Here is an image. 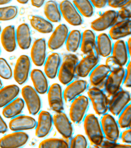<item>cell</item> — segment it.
<instances>
[{"mask_svg": "<svg viewBox=\"0 0 131 148\" xmlns=\"http://www.w3.org/2000/svg\"><path fill=\"white\" fill-rule=\"evenodd\" d=\"M3 83H2L1 80L0 79V88H1L3 87Z\"/></svg>", "mask_w": 131, "mask_h": 148, "instance_id": "53", "label": "cell"}, {"mask_svg": "<svg viewBox=\"0 0 131 148\" xmlns=\"http://www.w3.org/2000/svg\"><path fill=\"white\" fill-rule=\"evenodd\" d=\"M84 127L90 142L94 145L99 146L104 139V136L97 118L93 114L86 116Z\"/></svg>", "mask_w": 131, "mask_h": 148, "instance_id": "2", "label": "cell"}, {"mask_svg": "<svg viewBox=\"0 0 131 148\" xmlns=\"http://www.w3.org/2000/svg\"><path fill=\"white\" fill-rule=\"evenodd\" d=\"M97 48L87 54L78 62L76 67L75 73L79 77H86L97 66L99 60Z\"/></svg>", "mask_w": 131, "mask_h": 148, "instance_id": "5", "label": "cell"}, {"mask_svg": "<svg viewBox=\"0 0 131 148\" xmlns=\"http://www.w3.org/2000/svg\"><path fill=\"white\" fill-rule=\"evenodd\" d=\"M29 20L32 27L37 32L49 34L53 31V25L51 22L41 16L37 15L31 16Z\"/></svg>", "mask_w": 131, "mask_h": 148, "instance_id": "31", "label": "cell"}, {"mask_svg": "<svg viewBox=\"0 0 131 148\" xmlns=\"http://www.w3.org/2000/svg\"><path fill=\"white\" fill-rule=\"evenodd\" d=\"M21 94L30 114L35 115L38 113L41 109V102L36 90L31 86L26 85L22 89Z\"/></svg>", "mask_w": 131, "mask_h": 148, "instance_id": "3", "label": "cell"}, {"mask_svg": "<svg viewBox=\"0 0 131 148\" xmlns=\"http://www.w3.org/2000/svg\"><path fill=\"white\" fill-rule=\"evenodd\" d=\"M117 12L118 19L120 18L121 21L130 19L131 17V0L120 8Z\"/></svg>", "mask_w": 131, "mask_h": 148, "instance_id": "40", "label": "cell"}, {"mask_svg": "<svg viewBox=\"0 0 131 148\" xmlns=\"http://www.w3.org/2000/svg\"><path fill=\"white\" fill-rule=\"evenodd\" d=\"M131 38L130 37L128 40L127 43L126 44L128 51L129 54L130 56L131 55Z\"/></svg>", "mask_w": 131, "mask_h": 148, "instance_id": "50", "label": "cell"}, {"mask_svg": "<svg viewBox=\"0 0 131 148\" xmlns=\"http://www.w3.org/2000/svg\"><path fill=\"white\" fill-rule=\"evenodd\" d=\"M31 61L29 57L26 55L20 56L15 65L14 77L18 84L22 85L28 79L30 72Z\"/></svg>", "mask_w": 131, "mask_h": 148, "instance_id": "7", "label": "cell"}, {"mask_svg": "<svg viewBox=\"0 0 131 148\" xmlns=\"http://www.w3.org/2000/svg\"><path fill=\"white\" fill-rule=\"evenodd\" d=\"M12 0H0V5H3L10 3Z\"/></svg>", "mask_w": 131, "mask_h": 148, "instance_id": "51", "label": "cell"}, {"mask_svg": "<svg viewBox=\"0 0 131 148\" xmlns=\"http://www.w3.org/2000/svg\"><path fill=\"white\" fill-rule=\"evenodd\" d=\"M113 96L109 102V108L113 115L118 116L130 101V94L128 91L121 90Z\"/></svg>", "mask_w": 131, "mask_h": 148, "instance_id": "12", "label": "cell"}, {"mask_svg": "<svg viewBox=\"0 0 131 148\" xmlns=\"http://www.w3.org/2000/svg\"><path fill=\"white\" fill-rule=\"evenodd\" d=\"M96 46L99 56L107 57L111 55L113 47L112 41L107 34L102 33L98 36L96 38Z\"/></svg>", "mask_w": 131, "mask_h": 148, "instance_id": "30", "label": "cell"}, {"mask_svg": "<svg viewBox=\"0 0 131 148\" xmlns=\"http://www.w3.org/2000/svg\"><path fill=\"white\" fill-rule=\"evenodd\" d=\"M80 47L81 51L86 55L97 48L96 36L92 30L87 29L83 32Z\"/></svg>", "mask_w": 131, "mask_h": 148, "instance_id": "28", "label": "cell"}, {"mask_svg": "<svg viewBox=\"0 0 131 148\" xmlns=\"http://www.w3.org/2000/svg\"><path fill=\"white\" fill-rule=\"evenodd\" d=\"M7 125L0 115V134H4L7 131Z\"/></svg>", "mask_w": 131, "mask_h": 148, "instance_id": "48", "label": "cell"}, {"mask_svg": "<svg viewBox=\"0 0 131 148\" xmlns=\"http://www.w3.org/2000/svg\"><path fill=\"white\" fill-rule=\"evenodd\" d=\"M105 65L110 69V72L117 70L122 67L112 56L107 57L106 60Z\"/></svg>", "mask_w": 131, "mask_h": 148, "instance_id": "42", "label": "cell"}, {"mask_svg": "<svg viewBox=\"0 0 131 148\" xmlns=\"http://www.w3.org/2000/svg\"><path fill=\"white\" fill-rule=\"evenodd\" d=\"M16 1L21 4H25L28 3L29 0H16Z\"/></svg>", "mask_w": 131, "mask_h": 148, "instance_id": "52", "label": "cell"}, {"mask_svg": "<svg viewBox=\"0 0 131 148\" xmlns=\"http://www.w3.org/2000/svg\"><path fill=\"white\" fill-rule=\"evenodd\" d=\"M118 20L117 11L112 10H107L92 22L91 27L97 32L104 31L117 23Z\"/></svg>", "mask_w": 131, "mask_h": 148, "instance_id": "9", "label": "cell"}, {"mask_svg": "<svg viewBox=\"0 0 131 148\" xmlns=\"http://www.w3.org/2000/svg\"><path fill=\"white\" fill-rule=\"evenodd\" d=\"M1 32V27L0 26V33Z\"/></svg>", "mask_w": 131, "mask_h": 148, "instance_id": "54", "label": "cell"}, {"mask_svg": "<svg viewBox=\"0 0 131 148\" xmlns=\"http://www.w3.org/2000/svg\"><path fill=\"white\" fill-rule=\"evenodd\" d=\"M52 121L57 130L63 137L68 139L72 136L73 128L65 113L62 112H56L53 116Z\"/></svg>", "mask_w": 131, "mask_h": 148, "instance_id": "16", "label": "cell"}, {"mask_svg": "<svg viewBox=\"0 0 131 148\" xmlns=\"http://www.w3.org/2000/svg\"><path fill=\"white\" fill-rule=\"evenodd\" d=\"M131 19L117 22L111 27L109 36L111 39L117 40L131 34Z\"/></svg>", "mask_w": 131, "mask_h": 148, "instance_id": "20", "label": "cell"}, {"mask_svg": "<svg viewBox=\"0 0 131 148\" xmlns=\"http://www.w3.org/2000/svg\"><path fill=\"white\" fill-rule=\"evenodd\" d=\"M17 44L22 50L28 49L32 42L30 28L26 23H22L18 26L16 31Z\"/></svg>", "mask_w": 131, "mask_h": 148, "instance_id": "23", "label": "cell"}, {"mask_svg": "<svg viewBox=\"0 0 131 148\" xmlns=\"http://www.w3.org/2000/svg\"><path fill=\"white\" fill-rule=\"evenodd\" d=\"M62 16L70 25L79 26L83 22L82 16L74 4L69 0H64L59 4Z\"/></svg>", "mask_w": 131, "mask_h": 148, "instance_id": "4", "label": "cell"}, {"mask_svg": "<svg viewBox=\"0 0 131 148\" xmlns=\"http://www.w3.org/2000/svg\"><path fill=\"white\" fill-rule=\"evenodd\" d=\"M30 76L34 89L38 93L44 94L48 92V80L42 71L37 69H33L31 72Z\"/></svg>", "mask_w": 131, "mask_h": 148, "instance_id": "26", "label": "cell"}, {"mask_svg": "<svg viewBox=\"0 0 131 148\" xmlns=\"http://www.w3.org/2000/svg\"><path fill=\"white\" fill-rule=\"evenodd\" d=\"M81 39V33L79 30H73L69 32L65 45L67 50L71 53L77 51L80 47Z\"/></svg>", "mask_w": 131, "mask_h": 148, "instance_id": "34", "label": "cell"}, {"mask_svg": "<svg viewBox=\"0 0 131 148\" xmlns=\"http://www.w3.org/2000/svg\"><path fill=\"white\" fill-rule=\"evenodd\" d=\"M18 8L16 6L0 8V21L11 20L16 18L18 16Z\"/></svg>", "mask_w": 131, "mask_h": 148, "instance_id": "36", "label": "cell"}, {"mask_svg": "<svg viewBox=\"0 0 131 148\" xmlns=\"http://www.w3.org/2000/svg\"><path fill=\"white\" fill-rule=\"evenodd\" d=\"M78 62L79 59L75 54H70L64 56L58 71V79L62 84L66 85L72 82Z\"/></svg>", "mask_w": 131, "mask_h": 148, "instance_id": "1", "label": "cell"}, {"mask_svg": "<svg viewBox=\"0 0 131 148\" xmlns=\"http://www.w3.org/2000/svg\"><path fill=\"white\" fill-rule=\"evenodd\" d=\"M124 84L126 87H131V62L128 64L126 71L124 77Z\"/></svg>", "mask_w": 131, "mask_h": 148, "instance_id": "45", "label": "cell"}, {"mask_svg": "<svg viewBox=\"0 0 131 148\" xmlns=\"http://www.w3.org/2000/svg\"><path fill=\"white\" fill-rule=\"evenodd\" d=\"M48 91V101L51 109L56 112H62L64 110V104L60 85L54 83L50 86Z\"/></svg>", "mask_w": 131, "mask_h": 148, "instance_id": "18", "label": "cell"}, {"mask_svg": "<svg viewBox=\"0 0 131 148\" xmlns=\"http://www.w3.org/2000/svg\"><path fill=\"white\" fill-rule=\"evenodd\" d=\"M45 17L50 22L57 23L61 20L62 15L59 6L55 1L50 0L47 2L44 6Z\"/></svg>", "mask_w": 131, "mask_h": 148, "instance_id": "33", "label": "cell"}, {"mask_svg": "<svg viewBox=\"0 0 131 148\" xmlns=\"http://www.w3.org/2000/svg\"><path fill=\"white\" fill-rule=\"evenodd\" d=\"M130 0H108L107 4L111 8H120Z\"/></svg>", "mask_w": 131, "mask_h": 148, "instance_id": "44", "label": "cell"}, {"mask_svg": "<svg viewBox=\"0 0 131 148\" xmlns=\"http://www.w3.org/2000/svg\"><path fill=\"white\" fill-rule=\"evenodd\" d=\"M1 42L4 49L7 52H12L17 47L16 29L14 25H10L4 28L1 33Z\"/></svg>", "mask_w": 131, "mask_h": 148, "instance_id": "21", "label": "cell"}, {"mask_svg": "<svg viewBox=\"0 0 131 148\" xmlns=\"http://www.w3.org/2000/svg\"><path fill=\"white\" fill-rule=\"evenodd\" d=\"M102 130L106 138L111 142H116L119 139V131L114 119L109 114H105L101 119Z\"/></svg>", "mask_w": 131, "mask_h": 148, "instance_id": "14", "label": "cell"}, {"mask_svg": "<svg viewBox=\"0 0 131 148\" xmlns=\"http://www.w3.org/2000/svg\"><path fill=\"white\" fill-rule=\"evenodd\" d=\"M29 139V136L26 133L16 131L0 138V147H21L27 143Z\"/></svg>", "mask_w": 131, "mask_h": 148, "instance_id": "10", "label": "cell"}, {"mask_svg": "<svg viewBox=\"0 0 131 148\" xmlns=\"http://www.w3.org/2000/svg\"><path fill=\"white\" fill-rule=\"evenodd\" d=\"M0 53H1V49H0Z\"/></svg>", "mask_w": 131, "mask_h": 148, "instance_id": "55", "label": "cell"}, {"mask_svg": "<svg viewBox=\"0 0 131 148\" xmlns=\"http://www.w3.org/2000/svg\"><path fill=\"white\" fill-rule=\"evenodd\" d=\"M20 91V88L16 84H10L0 88V108L16 99Z\"/></svg>", "mask_w": 131, "mask_h": 148, "instance_id": "27", "label": "cell"}, {"mask_svg": "<svg viewBox=\"0 0 131 148\" xmlns=\"http://www.w3.org/2000/svg\"><path fill=\"white\" fill-rule=\"evenodd\" d=\"M45 0H31L32 5L37 8H41L44 4Z\"/></svg>", "mask_w": 131, "mask_h": 148, "instance_id": "49", "label": "cell"}, {"mask_svg": "<svg viewBox=\"0 0 131 148\" xmlns=\"http://www.w3.org/2000/svg\"><path fill=\"white\" fill-rule=\"evenodd\" d=\"M90 80L93 86H98L107 78L110 71L105 65L96 66L91 72Z\"/></svg>", "mask_w": 131, "mask_h": 148, "instance_id": "32", "label": "cell"}, {"mask_svg": "<svg viewBox=\"0 0 131 148\" xmlns=\"http://www.w3.org/2000/svg\"><path fill=\"white\" fill-rule=\"evenodd\" d=\"M69 33L67 26L60 24L56 28L48 40V46L52 51L59 49L65 43Z\"/></svg>", "mask_w": 131, "mask_h": 148, "instance_id": "13", "label": "cell"}, {"mask_svg": "<svg viewBox=\"0 0 131 148\" xmlns=\"http://www.w3.org/2000/svg\"><path fill=\"white\" fill-rule=\"evenodd\" d=\"M61 58L58 53H53L48 56L45 62V74L48 78H55L58 73L60 64Z\"/></svg>", "mask_w": 131, "mask_h": 148, "instance_id": "24", "label": "cell"}, {"mask_svg": "<svg viewBox=\"0 0 131 148\" xmlns=\"http://www.w3.org/2000/svg\"><path fill=\"white\" fill-rule=\"evenodd\" d=\"M12 71L11 66L6 60L0 58V77L5 79L12 78Z\"/></svg>", "mask_w": 131, "mask_h": 148, "instance_id": "39", "label": "cell"}, {"mask_svg": "<svg viewBox=\"0 0 131 148\" xmlns=\"http://www.w3.org/2000/svg\"><path fill=\"white\" fill-rule=\"evenodd\" d=\"M52 117L49 112L42 111L39 114L35 127V135L42 138L45 137L50 132L52 125Z\"/></svg>", "mask_w": 131, "mask_h": 148, "instance_id": "17", "label": "cell"}, {"mask_svg": "<svg viewBox=\"0 0 131 148\" xmlns=\"http://www.w3.org/2000/svg\"><path fill=\"white\" fill-rule=\"evenodd\" d=\"M94 8L102 9L107 4L108 0H90Z\"/></svg>", "mask_w": 131, "mask_h": 148, "instance_id": "46", "label": "cell"}, {"mask_svg": "<svg viewBox=\"0 0 131 148\" xmlns=\"http://www.w3.org/2000/svg\"><path fill=\"white\" fill-rule=\"evenodd\" d=\"M39 148H69V146L64 140L49 138L43 140L39 144Z\"/></svg>", "mask_w": 131, "mask_h": 148, "instance_id": "37", "label": "cell"}, {"mask_svg": "<svg viewBox=\"0 0 131 148\" xmlns=\"http://www.w3.org/2000/svg\"><path fill=\"white\" fill-rule=\"evenodd\" d=\"M87 140L83 135H77L71 140V148H87Z\"/></svg>", "mask_w": 131, "mask_h": 148, "instance_id": "41", "label": "cell"}, {"mask_svg": "<svg viewBox=\"0 0 131 148\" xmlns=\"http://www.w3.org/2000/svg\"><path fill=\"white\" fill-rule=\"evenodd\" d=\"M102 148H130V145L118 144L115 142H111L109 140L103 141L99 146Z\"/></svg>", "mask_w": 131, "mask_h": 148, "instance_id": "43", "label": "cell"}, {"mask_svg": "<svg viewBox=\"0 0 131 148\" xmlns=\"http://www.w3.org/2000/svg\"><path fill=\"white\" fill-rule=\"evenodd\" d=\"M131 114V106L129 105L125 108L118 119V123L121 128H127L130 127Z\"/></svg>", "mask_w": 131, "mask_h": 148, "instance_id": "38", "label": "cell"}, {"mask_svg": "<svg viewBox=\"0 0 131 148\" xmlns=\"http://www.w3.org/2000/svg\"><path fill=\"white\" fill-rule=\"evenodd\" d=\"M25 103L20 98H16L4 107L2 113L7 119H12L22 113L24 107Z\"/></svg>", "mask_w": 131, "mask_h": 148, "instance_id": "29", "label": "cell"}, {"mask_svg": "<svg viewBox=\"0 0 131 148\" xmlns=\"http://www.w3.org/2000/svg\"><path fill=\"white\" fill-rule=\"evenodd\" d=\"M37 121L29 116L21 115L12 118L9 123V127L12 131L29 130L35 128Z\"/></svg>", "mask_w": 131, "mask_h": 148, "instance_id": "19", "label": "cell"}, {"mask_svg": "<svg viewBox=\"0 0 131 148\" xmlns=\"http://www.w3.org/2000/svg\"><path fill=\"white\" fill-rule=\"evenodd\" d=\"M131 134L130 128L123 132L121 135V139L123 142L128 144L131 143Z\"/></svg>", "mask_w": 131, "mask_h": 148, "instance_id": "47", "label": "cell"}, {"mask_svg": "<svg viewBox=\"0 0 131 148\" xmlns=\"http://www.w3.org/2000/svg\"><path fill=\"white\" fill-rule=\"evenodd\" d=\"M73 3L81 16L89 18L94 15V7L90 0H73Z\"/></svg>", "mask_w": 131, "mask_h": 148, "instance_id": "35", "label": "cell"}, {"mask_svg": "<svg viewBox=\"0 0 131 148\" xmlns=\"http://www.w3.org/2000/svg\"><path fill=\"white\" fill-rule=\"evenodd\" d=\"M112 56L121 66H124L128 61L129 54L126 42L122 39L116 40L113 45Z\"/></svg>", "mask_w": 131, "mask_h": 148, "instance_id": "25", "label": "cell"}, {"mask_svg": "<svg viewBox=\"0 0 131 148\" xmlns=\"http://www.w3.org/2000/svg\"><path fill=\"white\" fill-rule=\"evenodd\" d=\"M70 108L69 115L74 123L79 124L82 120L89 105V99L86 96H80L74 99Z\"/></svg>", "mask_w": 131, "mask_h": 148, "instance_id": "8", "label": "cell"}, {"mask_svg": "<svg viewBox=\"0 0 131 148\" xmlns=\"http://www.w3.org/2000/svg\"><path fill=\"white\" fill-rule=\"evenodd\" d=\"M125 73L126 71L123 67L110 72L107 77L105 84L106 91L110 95L113 96L119 91Z\"/></svg>", "mask_w": 131, "mask_h": 148, "instance_id": "11", "label": "cell"}, {"mask_svg": "<svg viewBox=\"0 0 131 148\" xmlns=\"http://www.w3.org/2000/svg\"><path fill=\"white\" fill-rule=\"evenodd\" d=\"M87 94L96 114L98 115L105 114L109 109V101L103 91L94 87L89 89Z\"/></svg>", "mask_w": 131, "mask_h": 148, "instance_id": "6", "label": "cell"}, {"mask_svg": "<svg viewBox=\"0 0 131 148\" xmlns=\"http://www.w3.org/2000/svg\"><path fill=\"white\" fill-rule=\"evenodd\" d=\"M87 83L83 80H76L73 81L65 88L64 92V100L69 102L73 100L87 89Z\"/></svg>", "mask_w": 131, "mask_h": 148, "instance_id": "22", "label": "cell"}, {"mask_svg": "<svg viewBox=\"0 0 131 148\" xmlns=\"http://www.w3.org/2000/svg\"><path fill=\"white\" fill-rule=\"evenodd\" d=\"M47 44L45 39L39 38L34 42L31 51V59L37 66H41L46 57Z\"/></svg>", "mask_w": 131, "mask_h": 148, "instance_id": "15", "label": "cell"}]
</instances>
